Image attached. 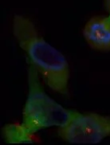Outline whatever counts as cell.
<instances>
[{"mask_svg":"<svg viewBox=\"0 0 110 145\" xmlns=\"http://www.w3.org/2000/svg\"><path fill=\"white\" fill-rule=\"evenodd\" d=\"M12 33L16 42L29 57L31 65L47 86L55 93L66 95L70 69L65 57L44 39L30 18L14 16Z\"/></svg>","mask_w":110,"mask_h":145,"instance_id":"obj_1","label":"cell"},{"mask_svg":"<svg viewBox=\"0 0 110 145\" xmlns=\"http://www.w3.org/2000/svg\"><path fill=\"white\" fill-rule=\"evenodd\" d=\"M39 74L30 65L28 69L29 92L22 109V123L34 133L51 127H62L77 112L68 110L47 95L41 85Z\"/></svg>","mask_w":110,"mask_h":145,"instance_id":"obj_2","label":"cell"},{"mask_svg":"<svg viewBox=\"0 0 110 145\" xmlns=\"http://www.w3.org/2000/svg\"><path fill=\"white\" fill-rule=\"evenodd\" d=\"M64 141L75 144H95L110 137V115L77 112L67 124L58 129Z\"/></svg>","mask_w":110,"mask_h":145,"instance_id":"obj_3","label":"cell"},{"mask_svg":"<svg viewBox=\"0 0 110 145\" xmlns=\"http://www.w3.org/2000/svg\"><path fill=\"white\" fill-rule=\"evenodd\" d=\"M85 42L95 51L110 52V16L94 15L82 29Z\"/></svg>","mask_w":110,"mask_h":145,"instance_id":"obj_4","label":"cell"},{"mask_svg":"<svg viewBox=\"0 0 110 145\" xmlns=\"http://www.w3.org/2000/svg\"><path fill=\"white\" fill-rule=\"evenodd\" d=\"M3 137L8 144H41L37 133L30 132L22 123H10L3 128Z\"/></svg>","mask_w":110,"mask_h":145,"instance_id":"obj_5","label":"cell"},{"mask_svg":"<svg viewBox=\"0 0 110 145\" xmlns=\"http://www.w3.org/2000/svg\"><path fill=\"white\" fill-rule=\"evenodd\" d=\"M105 6L107 12L110 16V0H105Z\"/></svg>","mask_w":110,"mask_h":145,"instance_id":"obj_6","label":"cell"}]
</instances>
